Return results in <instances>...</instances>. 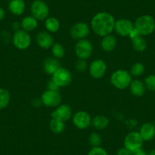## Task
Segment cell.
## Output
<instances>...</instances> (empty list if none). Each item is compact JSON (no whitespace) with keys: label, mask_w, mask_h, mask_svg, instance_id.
<instances>
[{"label":"cell","mask_w":155,"mask_h":155,"mask_svg":"<svg viewBox=\"0 0 155 155\" xmlns=\"http://www.w3.org/2000/svg\"><path fill=\"white\" fill-rule=\"evenodd\" d=\"M115 20L113 15L107 12H98L92 18L91 28L92 31L100 37H104L114 31Z\"/></svg>","instance_id":"obj_1"},{"label":"cell","mask_w":155,"mask_h":155,"mask_svg":"<svg viewBox=\"0 0 155 155\" xmlns=\"http://www.w3.org/2000/svg\"><path fill=\"white\" fill-rule=\"evenodd\" d=\"M132 76L126 69L116 70L110 76L112 85L119 90H124L129 87L132 81Z\"/></svg>","instance_id":"obj_2"},{"label":"cell","mask_w":155,"mask_h":155,"mask_svg":"<svg viewBox=\"0 0 155 155\" xmlns=\"http://www.w3.org/2000/svg\"><path fill=\"white\" fill-rule=\"evenodd\" d=\"M134 28L141 36L149 35L155 29V21L152 16L144 15L138 17L134 23Z\"/></svg>","instance_id":"obj_3"},{"label":"cell","mask_w":155,"mask_h":155,"mask_svg":"<svg viewBox=\"0 0 155 155\" xmlns=\"http://www.w3.org/2000/svg\"><path fill=\"white\" fill-rule=\"evenodd\" d=\"M31 15L37 21L46 20L49 17L50 9L47 4L43 0H34L31 5Z\"/></svg>","instance_id":"obj_4"},{"label":"cell","mask_w":155,"mask_h":155,"mask_svg":"<svg viewBox=\"0 0 155 155\" xmlns=\"http://www.w3.org/2000/svg\"><path fill=\"white\" fill-rule=\"evenodd\" d=\"M74 53L78 59L86 60L90 58L93 53V46L91 42L86 38L78 41L74 47Z\"/></svg>","instance_id":"obj_5"},{"label":"cell","mask_w":155,"mask_h":155,"mask_svg":"<svg viewBox=\"0 0 155 155\" xmlns=\"http://www.w3.org/2000/svg\"><path fill=\"white\" fill-rule=\"evenodd\" d=\"M12 43L18 50H25L29 48L31 44V37L29 32L22 29L15 31L12 37Z\"/></svg>","instance_id":"obj_6"},{"label":"cell","mask_w":155,"mask_h":155,"mask_svg":"<svg viewBox=\"0 0 155 155\" xmlns=\"http://www.w3.org/2000/svg\"><path fill=\"white\" fill-rule=\"evenodd\" d=\"M52 80L59 87H66L71 82L72 74L68 69L60 67L52 74Z\"/></svg>","instance_id":"obj_7"},{"label":"cell","mask_w":155,"mask_h":155,"mask_svg":"<svg viewBox=\"0 0 155 155\" xmlns=\"http://www.w3.org/2000/svg\"><path fill=\"white\" fill-rule=\"evenodd\" d=\"M41 101L47 107H57L62 102V96L59 91L46 90L41 95Z\"/></svg>","instance_id":"obj_8"},{"label":"cell","mask_w":155,"mask_h":155,"mask_svg":"<svg viewBox=\"0 0 155 155\" xmlns=\"http://www.w3.org/2000/svg\"><path fill=\"white\" fill-rule=\"evenodd\" d=\"M143 141H144L140 135L139 132H129L124 139V147L133 153L135 150L141 148Z\"/></svg>","instance_id":"obj_9"},{"label":"cell","mask_w":155,"mask_h":155,"mask_svg":"<svg viewBox=\"0 0 155 155\" xmlns=\"http://www.w3.org/2000/svg\"><path fill=\"white\" fill-rule=\"evenodd\" d=\"M72 122L74 126L78 129H86L91 124L92 119L87 112L81 110L74 113Z\"/></svg>","instance_id":"obj_10"},{"label":"cell","mask_w":155,"mask_h":155,"mask_svg":"<svg viewBox=\"0 0 155 155\" xmlns=\"http://www.w3.org/2000/svg\"><path fill=\"white\" fill-rule=\"evenodd\" d=\"M90 27L84 22H78L70 29V34L74 40L80 41L85 39L90 34Z\"/></svg>","instance_id":"obj_11"},{"label":"cell","mask_w":155,"mask_h":155,"mask_svg":"<svg viewBox=\"0 0 155 155\" xmlns=\"http://www.w3.org/2000/svg\"><path fill=\"white\" fill-rule=\"evenodd\" d=\"M106 71H107V64L101 59L92 61L89 65V73L94 79H100L104 77Z\"/></svg>","instance_id":"obj_12"},{"label":"cell","mask_w":155,"mask_h":155,"mask_svg":"<svg viewBox=\"0 0 155 155\" xmlns=\"http://www.w3.org/2000/svg\"><path fill=\"white\" fill-rule=\"evenodd\" d=\"M71 116H72V110L68 104H60L56 107V109L51 113L52 118L57 119L65 123L71 119Z\"/></svg>","instance_id":"obj_13"},{"label":"cell","mask_w":155,"mask_h":155,"mask_svg":"<svg viewBox=\"0 0 155 155\" xmlns=\"http://www.w3.org/2000/svg\"><path fill=\"white\" fill-rule=\"evenodd\" d=\"M134 29V24L130 20L126 18H121L116 21L114 30L116 34L121 37L129 36L131 31Z\"/></svg>","instance_id":"obj_14"},{"label":"cell","mask_w":155,"mask_h":155,"mask_svg":"<svg viewBox=\"0 0 155 155\" xmlns=\"http://www.w3.org/2000/svg\"><path fill=\"white\" fill-rule=\"evenodd\" d=\"M36 41L39 47L42 49H50L54 44L53 36L48 31H41L37 34Z\"/></svg>","instance_id":"obj_15"},{"label":"cell","mask_w":155,"mask_h":155,"mask_svg":"<svg viewBox=\"0 0 155 155\" xmlns=\"http://www.w3.org/2000/svg\"><path fill=\"white\" fill-rule=\"evenodd\" d=\"M139 134L142 138L143 141H150L155 136V126L152 123H144L140 129Z\"/></svg>","instance_id":"obj_16"},{"label":"cell","mask_w":155,"mask_h":155,"mask_svg":"<svg viewBox=\"0 0 155 155\" xmlns=\"http://www.w3.org/2000/svg\"><path fill=\"white\" fill-rule=\"evenodd\" d=\"M44 70L47 74H53V73L56 71L59 68H60V62L59 59L56 58L51 56L45 59L44 62Z\"/></svg>","instance_id":"obj_17"},{"label":"cell","mask_w":155,"mask_h":155,"mask_svg":"<svg viewBox=\"0 0 155 155\" xmlns=\"http://www.w3.org/2000/svg\"><path fill=\"white\" fill-rule=\"evenodd\" d=\"M25 2L24 0H10L8 2V9L14 15H21L25 11Z\"/></svg>","instance_id":"obj_18"},{"label":"cell","mask_w":155,"mask_h":155,"mask_svg":"<svg viewBox=\"0 0 155 155\" xmlns=\"http://www.w3.org/2000/svg\"><path fill=\"white\" fill-rule=\"evenodd\" d=\"M130 92L135 97H141L144 94L146 90L145 84L141 80L135 79L132 81L129 85Z\"/></svg>","instance_id":"obj_19"},{"label":"cell","mask_w":155,"mask_h":155,"mask_svg":"<svg viewBox=\"0 0 155 155\" xmlns=\"http://www.w3.org/2000/svg\"><path fill=\"white\" fill-rule=\"evenodd\" d=\"M116 39L112 34H108L103 37L101 46L105 52H112L116 47Z\"/></svg>","instance_id":"obj_20"},{"label":"cell","mask_w":155,"mask_h":155,"mask_svg":"<svg viewBox=\"0 0 155 155\" xmlns=\"http://www.w3.org/2000/svg\"><path fill=\"white\" fill-rule=\"evenodd\" d=\"M38 25V21L32 15L25 16L21 21V29L27 32H31L35 30Z\"/></svg>","instance_id":"obj_21"},{"label":"cell","mask_w":155,"mask_h":155,"mask_svg":"<svg viewBox=\"0 0 155 155\" xmlns=\"http://www.w3.org/2000/svg\"><path fill=\"white\" fill-rule=\"evenodd\" d=\"M44 25L49 33H56L60 28V22L55 17L47 18L44 22Z\"/></svg>","instance_id":"obj_22"},{"label":"cell","mask_w":155,"mask_h":155,"mask_svg":"<svg viewBox=\"0 0 155 155\" xmlns=\"http://www.w3.org/2000/svg\"><path fill=\"white\" fill-rule=\"evenodd\" d=\"M109 123L110 121L107 116H103V115H98L92 120L91 124L96 129L101 130V129H106L108 126Z\"/></svg>","instance_id":"obj_23"},{"label":"cell","mask_w":155,"mask_h":155,"mask_svg":"<svg viewBox=\"0 0 155 155\" xmlns=\"http://www.w3.org/2000/svg\"><path fill=\"white\" fill-rule=\"evenodd\" d=\"M50 129L55 134L62 133L65 129V122L61 121L57 119L52 118L50 122Z\"/></svg>","instance_id":"obj_24"},{"label":"cell","mask_w":155,"mask_h":155,"mask_svg":"<svg viewBox=\"0 0 155 155\" xmlns=\"http://www.w3.org/2000/svg\"><path fill=\"white\" fill-rule=\"evenodd\" d=\"M132 47L137 52H143L147 47V43L142 36H138L132 40Z\"/></svg>","instance_id":"obj_25"},{"label":"cell","mask_w":155,"mask_h":155,"mask_svg":"<svg viewBox=\"0 0 155 155\" xmlns=\"http://www.w3.org/2000/svg\"><path fill=\"white\" fill-rule=\"evenodd\" d=\"M11 100L9 91L5 88H0V110L5 109Z\"/></svg>","instance_id":"obj_26"},{"label":"cell","mask_w":155,"mask_h":155,"mask_svg":"<svg viewBox=\"0 0 155 155\" xmlns=\"http://www.w3.org/2000/svg\"><path fill=\"white\" fill-rule=\"evenodd\" d=\"M51 51L53 57L59 59L65 56V50L63 46L59 43H54L51 47Z\"/></svg>","instance_id":"obj_27"},{"label":"cell","mask_w":155,"mask_h":155,"mask_svg":"<svg viewBox=\"0 0 155 155\" xmlns=\"http://www.w3.org/2000/svg\"><path fill=\"white\" fill-rule=\"evenodd\" d=\"M144 72V66L141 62H136L132 66L130 70V74L134 77H138L143 74Z\"/></svg>","instance_id":"obj_28"},{"label":"cell","mask_w":155,"mask_h":155,"mask_svg":"<svg viewBox=\"0 0 155 155\" xmlns=\"http://www.w3.org/2000/svg\"><path fill=\"white\" fill-rule=\"evenodd\" d=\"M88 141L89 144L92 146V147H100L101 142H102V138H101V135L99 134L96 133V132H93L89 136Z\"/></svg>","instance_id":"obj_29"},{"label":"cell","mask_w":155,"mask_h":155,"mask_svg":"<svg viewBox=\"0 0 155 155\" xmlns=\"http://www.w3.org/2000/svg\"><path fill=\"white\" fill-rule=\"evenodd\" d=\"M146 88L151 91H155V74H150L144 80Z\"/></svg>","instance_id":"obj_30"},{"label":"cell","mask_w":155,"mask_h":155,"mask_svg":"<svg viewBox=\"0 0 155 155\" xmlns=\"http://www.w3.org/2000/svg\"><path fill=\"white\" fill-rule=\"evenodd\" d=\"M87 68V64L85 59H79L75 63V69L78 72H84Z\"/></svg>","instance_id":"obj_31"},{"label":"cell","mask_w":155,"mask_h":155,"mask_svg":"<svg viewBox=\"0 0 155 155\" xmlns=\"http://www.w3.org/2000/svg\"><path fill=\"white\" fill-rule=\"evenodd\" d=\"M87 155H108L107 150L104 148L100 147H92L88 152Z\"/></svg>","instance_id":"obj_32"},{"label":"cell","mask_w":155,"mask_h":155,"mask_svg":"<svg viewBox=\"0 0 155 155\" xmlns=\"http://www.w3.org/2000/svg\"><path fill=\"white\" fill-rule=\"evenodd\" d=\"M59 88H60V87H59L52 79L47 83V89H48V90L59 91Z\"/></svg>","instance_id":"obj_33"},{"label":"cell","mask_w":155,"mask_h":155,"mask_svg":"<svg viewBox=\"0 0 155 155\" xmlns=\"http://www.w3.org/2000/svg\"><path fill=\"white\" fill-rule=\"evenodd\" d=\"M116 155H133V153L124 147L119 149Z\"/></svg>","instance_id":"obj_34"},{"label":"cell","mask_w":155,"mask_h":155,"mask_svg":"<svg viewBox=\"0 0 155 155\" xmlns=\"http://www.w3.org/2000/svg\"><path fill=\"white\" fill-rule=\"evenodd\" d=\"M31 104H32L33 107H35V108H38V107H41L43 104H42V101H41V99L35 98V99H34L32 101H31Z\"/></svg>","instance_id":"obj_35"},{"label":"cell","mask_w":155,"mask_h":155,"mask_svg":"<svg viewBox=\"0 0 155 155\" xmlns=\"http://www.w3.org/2000/svg\"><path fill=\"white\" fill-rule=\"evenodd\" d=\"M138 36H141V35H140L139 33L138 32V31H137V30L134 28V29L131 31V33H130V34H129V37H130L131 40H132V39H135V37H138Z\"/></svg>","instance_id":"obj_36"},{"label":"cell","mask_w":155,"mask_h":155,"mask_svg":"<svg viewBox=\"0 0 155 155\" xmlns=\"http://www.w3.org/2000/svg\"><path fill=\"white\" fill-rule=\"evenodd\" d=\"M12 27L13 29L15 30V31H19V30L21 29V23L18 21H15L13 22L12 25Z\"/></svg>","instance_id":"obj_37"},{"label":"cell","mask_w":155,"mask_h":155,"mask_svg":"<svg viewBox=\"0 0 155 155\" xmlns=\"http://www.w3.org/2000/svg\"><path fill=\"white\" fill-rule=\"evenodd\" d=\"M2 35V39H3L4 41H8L10 39V35H9V33H8L7 31H4L2 32V34H1Z\"/></svg>","instance_id":"obj_38"},{"label":"cell","mask_w":155,"mask_h":155,"mask_svg":"<svg viewBox=\"0 0 155 155\" xmlns=\"http://www.w3.org/2000/svg\"><path fill=\"white\" fill-rule=\"evenodd\" d=\"M133 155H147V153L144 150L140 148L138 150H135V152H133Z\"/></svg>","instance_id":"obj_39"},{"label":"cell","mask_w":155,"mask_h":155,"mask_svg":"<svg viewBox=\"0 0 155 155\" xmlns=\"http://www.w3.org/2000/svg\"><path fill=\"white\" fill-rule=\"evenodd\" d=\"M5 10H4L2 8H1V7H0V21L3 20V18H5Z\"/></svg>","instance_id":"obj_40"},{"label":"cell","mask_w":155,"mask_h":155,"mask_svg":"<svg viewBox=\"0 0 155 155\" xmlns=\"http://www.w3.org/2000/svg\"><path fill=\"white\" fill-rule=\"evenodd\" d=\"M147 155H155V150H150V151L147 153Z\"/></svg>","instance_id":"obj_41"}]
</instances>
